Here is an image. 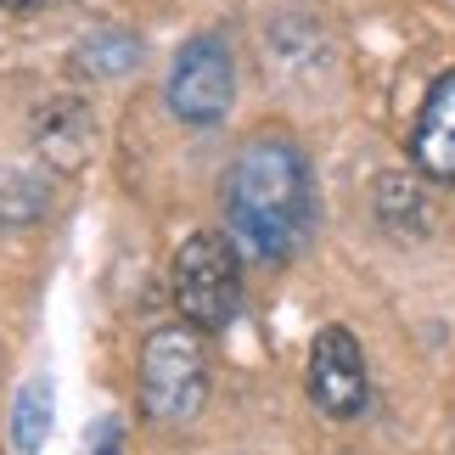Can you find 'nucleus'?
Returning <instances> with one entry per match:
<instances>
[{
  "label": "nucleus",
  "instance_id": "obj_1",
  "mask_svg": "<svg viewBox=\"0 0 455 455\" xmlns=\"http://www.w3.org/2000/svg\"><path fill=\"white\" fill-rule=\"evenodd\" d=\"M315 214L309 164L287 135H253L225 169V220L231 236L265 265H282L304 248Z\"/></svg>",
  "mask_w": 455,
  "mask_h": 455
},
{
  "label": "nucleus",
  "instance_id": "obj_2",
  "mask_svg": "<svg viewBox=\"0 0 455 455\" xmlns=\"http://www.w3.org/2000/svg\"><path fill=\"white\" fill-rule=\"evenodd\" d=\"M174 309L197 331H225L242 309V259L220 231H197L174 253Z\"/></svg>",
  "mask_w": 455,
  "mask_h": 455
},
{
  "label": "nucleus",
  "instance_id": "obj_3",
  "mask_svg": "<svg viewBox=\"0 0 455 455\" xmlns=\"http://www.w3.org/2000/svg\"><path fill=\"white\" fill-rule=\"evenodd\" d=\"M208 399V355L197 326H164L141 348V411L152 422H191Z\"/></svg>",
  "mask_w": 455,
  "mask_h": 455
},
{
  "label": "nucleus",
  "instance_id": "obj_4",
  "mask_svg": "<svg viewBox=\"0 0 455 455\" xmlns=\"http://www.w3.org/2000/svg\"><path fill=\"white\" fill-rule=\"evenodd\" d=\"M169 108L180 124H220L231 113V96H236V68H231V51L214 34H197L174 51V68H169Z\"/></svg>",
  "mask_w": 455,
  "mask_h": 455
},
{
  "label": "nucleus",
  "instance_id": "obj_5",
  "mask_svg": "<svg viewBox=\"0 0 455 455\" xmlns=\"http://www.w3.org/2000/svg\"><path fill=\"white\" fill-rule=\"evenodd\" d=\"M309 399H315L321 416H331V422L360 416L365 399H371L360 338L348 326H321L315 331V343H309Z\"/></svg>",
  "mask_w": 455,
  "mask_h": 455
},
{
  "label": "nucleus",
  "instance_id": "obj_6",
  "mask_svg": "<svg viewBox=\"0 0 455 455\" xmlns=\"http://www.w3.org/2000/svg\"><path fill=\"white\" fill-rule=\"evenodd\" d=\"M411 157L427 180H455V68L433 79V91L416 113L411 130Z\"/></svg>",
  "mask_w": 455,
  "mask_h": 455
},
{
  "label": "nucleus",
  "instance_id": "obj_7",
  "mask_svg": "<svg viewBox=\"0 0 455 455\" xmlns=\"http://www.w3.org/2000/svg\"><path fill=\"white\" fill-rule=\"evenodd\" d=\"M34 147H40V157L51 169L74 174L84 157H91V113L79 108V101H57V108L40 113V135H34Z\"/></svg>",
  "mask_w": 455,
  "mask_h": 455
},
{
  "label": "nucleus",
  "instance_id": "obj_8",
  "mask_svg": "<svg viewBox=\"0 0 455 455\" xmlns=\"http://www.w3.org/2000/svg\"><path fill=\"white\" fill-rule=\"evenodd\" d=\"M51 208V186L40 174H23V169H0V231H23Z\"/></svg>",
  "mask_w": 455,
  "mask_h": 455
},
{
  "label": "nucleus",
  "instance_id": "obj_9",
  "mask_svg": "<svg viewBox=\"0 0 455 455\" xmlns=\"http://www.w3.org/2000/svg\"><path fill=\"white\" fill-rule=\"evenodd\" d=\"M45 427H51V382L34 377L28 388L17 394V416H12V439H17V450L34 455V450H40V439H45Z\"/></svg>",
  "mask_w": 455,
  "mask_h": 455
},
{
  "label": "nucleus",
  "instance_id": "obj_10",
  "mask_svg": "<svg viewBox=\"0 0 455 455\" xmlns=\"http://www.w3.org/2000/svg\"><path fill=\"white\" fill-rule=\"evenodd\" d=\"M135 57H141L135 34H91V40L79 45V68H84L91 79H101V74H124Z\"/></svg>",
  "mask_w": 455,
  "mask_h": 455
},
{
  "label": "nucleus",
  "instance_id": "obj_11",
  "mask_svg": "<svg viewBox=\"0 0 455 455\" xmlns=\"http://www.w3.org/2000/svg\"><path fill=\"white\" fill-rule=\"evenodd\" d=\"M377 214L388 220V225H422L427 220V208H422V197H416V180L411 174H382V186H377Z\"/></svg>",
  "mask_w": 455,
  "mask_h": 455
},
{
  "label": "nucleus",
  "instance_id": "obj_12",
  "mask_svg": "<svg viewBox=\"0 0 455 455\" xmlns=\"http://www.w3.org/2000/svg\"><path fill=\"white\" fill-rule=\"evenodd\" d=\"M0 6H12V12H34V6H45V0H0Z\"/></svg>",
  "mask_w": 455,
  "mask_h": 455
}]
</instances>
